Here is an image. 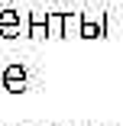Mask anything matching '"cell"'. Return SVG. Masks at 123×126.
<instances>
[{"label": "cell", "instance_id": "1", "mask_svg": "<svg viewBox=\"0 0 123 126\" xmlns=\"http://www.w3.org/2000/svg\"><path fill=\"white\" fill-rule=\"evenodd\" d=\"M107 36V13L104 10H84L81 39H104Z\"/></svg>", "mask_w": 123, "mask_h": 126}, {"label": "cell", "instance_id": "2", "mask_svg": "<svg viewBox=\"0 0 123 126\" xmlns=\"http://www.w3.org/2000/svg\"><path fill=\"white\" fill-rule=\"evenodd\" d=\"M26 84H29V71L23 68L19 62H13V65L3 68V91L7 94H23Z\"/></svg>", "mask_w": 123, "mask_h": 126}, {"label": "cell", "instance_id": "3", "mask_svg": "<svg viewBox=\"0 0 123 126\" xmlns=\"http://www.w3.org/2000/svg\"><path fill=\"white\" fill-rule=\"evenodd\" d=\"M29 39H49V10H33L29 13Z\"/></svg>", "mask_w": 123, "mask_h": 126}, {"label": "cell", "instance_id": "4", "mask_svg": "<svg viewBox=\"0 0 123 126\" xmlns=\"http://www.w3.org/2000/svg\"><path fill=\"white\" fill-rule=\"evenodd\" d=\"M16 36H19V13L0 10V39H16Z\"/></svg>", "mask_w": 123, "mask_h": 126}, {"label": "cell", "instance_id": "5", "mask_svg": "<svg viewBox=\"0 0 123 126\" xmlns=\"http://www.w3.org/2000/svg\"><path fill=\"white\" fill-rule=\"evenodd\" d=\"M81 23H84V13H81V10H71V13H65V39H71V36H81Z\"/></svg>", "mask_w": 123, "mask_h": 126}, {"label": "cell", "instance_id": "6", "mask_svg": "<svg viewBox=\"0 0 123 126\" xmlns=\"http://www.w3.org/2000/svg\"><path fill=\"white\" fill-rule=\"evenodd\" d=\"M49 39H65V13H49Z\"/></svg>", "mask_w": 123, "mask_h": 126}]
</instances>
